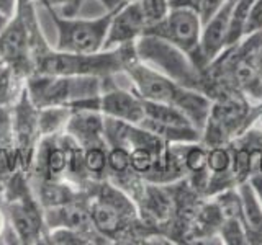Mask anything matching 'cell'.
<instances>
[{"label":"cell","mask_w":262,"mask_h":245,"mask_svg":"<svg viewBox=\"0 0 262 245\" xmlns=\"http://www.w3.org/2000/svg\"><path fill=\"white\" fill-rule=\"evenodd\" d=\"M0 206L5 211L8 224L12 226L20 243H46L45 208L33 191L30 174L20 168L8 178L0 190Z\"/></svg>","instance_id":"cell-3"},{"label":"cell","mask_w":262,"mask_h":245,"mask_svg":"<svg viewBox=\"0 0 262 245\" xmlns=\"http://www.w3.org/2000/svg\"><path fill=\"white\" fill-rule=\"evenodd\" d=\"M135 47L139 61L162 72L164 76L176 80L177 84L193 90H199L202 87L200 69L184 51H180L179 47L172 46L167 41L143 35L135 43Z\"/></svg>","instance_id":"cell-7"},{"label":"cell","mask_w":262,"mask_h":245,"mask_svg":"<svg viewBox=\"0 0 262 245\" xmlns=\"http://www.w3.org/2000/svg\"><path fill=\"white\" fill-rule=\"evenodd\" d=\"M113 12L95 18H79V16H62L56 10L49 12L51 20L56 24V43L54 49L64 53L92 54L105 47V39L108 35V27Z\"/></svg>","instance_id":"cell-6"},{"label":"cell","mask_w":262,"mask_h":245,"mask_svg":"<svg viewBox=\"0 0 262 245\" xmlns=\"http://www.w3.org/2000/svg\"><path fill=\"white\" fill-rule=\"evenodd\" d=\"M46 243H54V245H87L94 243L90 237L76 229L69 227H54L49 229L46 235Z\"/></svg>","instance_id":"cell-20"},{"label":"cell","mask_w":262,"mask_h":245,"mask_svg":"<svg viewBox=\"0 0 262 245\" xmlns=\"http://www.w3.org/2000/svg\"><path fill=\"white\" fill-rule=\"evenodd\" d=\"M233 170V152L228 147H213L208 151V172L213 175H228Z\"/></svg>","instance_id":"cell-21"},{"label":"cell","mask_w":262,"mask_h":245,"mask_svg":"<svg viewBox=\"0 0 262 245\" xmlns=\"http://www.w3.org/2000/svg\"><path fill=\"white\" fill-rule=\"evenodd\" d=\"M45 220L48 231L54 227H69L76 229L87 234L94 243H108L106 239L98 234L94 226L92 214H90V198L89 193L80 196L79 200H74L71 203L61 204V206L46 208L45 209Z\"/></svg>","instance_id":"cell-11"},{"label":"cell","mask_w":262,"mask_h":245,"mask_svg":"<svg viewBox=\"0 0 262 245\" xmlns=\"http://www.w3.org/2000/svg\"><path fill=\"white\" fill-rule=\"evenodd\" d=\"M123 74H126L133 90L143 100L176 106L190 119V122L200 133L207 128L211 116V103L199 90L177 84L176 80L164 76L162 72L139 61L138 54H135L126 62Z\"/></svg>","instance_id":"cell-1"},{"label":"cell","mask_w":262,"mask_h":245,"mask_svg":"<svg viewBox=\"0 0 262 245\" xmlns=\"http://www.w3.org/2000/svg\"><path fill=\"white\" fill-rule=\"evenodd\" d=\"M31 180V178H30ZM33 191L39 200L41 206L54 208L61 204L71 203L74 200H79L80 196L87 194V191L80 190L79 186L71 183L69 180H31Z\"/></svg>","instance_id":"cell-15"},{"label":"cell","mask_w":262,"mask_h":245,"mask_svg":"<svg viewBox=\"0 0 262 245\" xmlns=\"http://www.w3.org/2000/svg\"><path fill=\"white\" fill-rule=\"evenodd\" d=\"M136 54L135 43L102 49L92 54L57 51L49 44L35 61V74L48 76H92L113 77L125 72L126 62Z\"/></svg>","instance_id":"cell-2"},{"label":"cell","mask_w":262,"mask_h":245,"mask_svg":"<svg viewBox=\"0 0 262 245\" xmlns=\"http://www.w3.org/2000/svg\"><path fill=\"white\" fill-rule=\"evenodd\" d=\"M25 88L38 108L69 106L102 93V79L92 76H48L33 74L25 80Z\"/></svg>","instance_id":"cell-5"},{"label":"cell","mask_w":262,"mask_h":245,"mask_svg":"<svg viewBox=\"0 0 262 245\" xmlns=\"http://www.w3.org/2000/svg\"><path fill=\"white\" fill-rule=\"evenodd\" d=\"M226 0H169L170 7H185L200 16L202 24L208 23Z\"/></svg>","instance_id":"cell-19"},{"label":"cell","mask_w":262,"mask_h":245,"mask_svg":"<svg viewBox=\"0 0 262 245\" xmlns=\"http://www.w3.org/2000/svg\"><path fill=\"white\" fill-rule=\"evenodd\" d=\"M82 4H84V0H49V5H51L49 12L56 10L62 16H77Z\"/></svg>","instance_id":"cell-25"},{"label":"cell","mask_w":262,"mask_h":245,"mask_svg":"<svg viewBox=\"0 0 262 245\" xmlns=\"http://www.w3.org/2000/svg\"><path fill=\"white\" fill-rule=\"evenodd\" d=\"M20 0H0V15L4 18L10 20L15 16V13L18 12Z\"/></svg>","instance_id":"cell-26"},{"label":"cell","mask_w":262,"mask_h":245,"mask_svg":"<svg viewBox=\"0 0 262 245\" xmlns=\"http://www.w3.org/2000/svg\"><path fill=\"white\" fill-rule=\"evenodd\" d=\"M259 31H262V0H254L246 18L244 36L257 35Z\"/></svg>","instance_id":"cell-24"},{"label":"cell","mask_w":262,"mask_h":245,"mask_svg":"<svg viewBox=\"0 0 262 245\" xmlns=\"http://www.w3.org/2000/svg\"><path fill=\"white\" fill-rule=\"evenodd\" d=\"M260 111H262V102H260V105L257 106L256 110H252V111H251V113L248 114V116H246V119H244V122H243L241 129H243V131H244V129H248V128H249V126L252 125V121L256 119V116H257V114H259Z\"/></svg>","instance_id":"cell-28"},{"label":"cell","mask_w":262,"mask_h":245,"mask_svg":"<svg viewBox=\"0 0 262 245\" xmlns=\"http://www.w3.org/2000/svg\"><path fill=\"white\" fill-rule=\"evenodd\" d=\"M74 139L66 133L43 136L36 145L31 165V180H64Z\"/></svg>","instance_id":"cell-10"},{"label":"cell","mask_w":262,"mask_h":245,"mask_svg":"<svg viewBox=\"0 0 262 245\" xmlns=\"http://www.w3.org/2000/svg\"><path fill=\"white\" fill-rule=\"evenodd\" d=\"M13 103L15 100H0V147L13 145Z\"/></svg>","instance_id":"cell-22"},{"label":"cell","mask_w":262,"mask_h":245,"mask_svg":"<svg viewBox=\"0 0 262 245\" xmlns=\"http://www.w3.org/2000/svg\"><path fill=\"white\" fill-rule=\"evenodd\" d=\"M237 193L241 198V217L248 240L249 243H262V204L248 180L237 185Z\"/></svg>","instance_id":"cell-16"},{"label":"cell","mask_w":262,"mask_h":245,"mask_svg":"<svg viewBox=\"0 0 262 245\" xmlns=\"http://www.w3.org/2000/svg\"><path fill=\"white\" fill-rule=\"evenodd\" d=\"M23 2H33V4H39V5H43L48 12L51 10V5H49V0H23Z\"/></svg>","instance_id":"cell-31"},{"label":"cell","mask_w":262,"mask_h":245,"mask_svg":"<svg viewBox=\"0 0 262 245\" xmlns=\"http://www.w3.org/2000/svg\"><path fill=\"white\" fill-rule=\"evenodd\" d=\"M123 2H136V0H123Z\"/></svg>","instance_id":"cell-32"},{"label":"cell","mask_w":262,"mask_h":245,"mask_svg":"<svg viewBox=\"0 0 262 245\" xmlns=\"http://www.w3.org/2000/svg\"><path fill=\"white\" fill-rule=\"evenodd\" d=\"M106 154H108V144L90 145L82 149L84 165L92 182L106 178Z\"/></svg>","instance_id":"cell-18"},{"label":"cell","mask_w":262,"mask_h":245,"mask_svg":"<svg viewBox=\"0 0 262 245\" xmlns=\"http://www.w3.org/2000/svg\"><path fill=\"white\" fill-rule=\"evenodd\" d=\"M68 133L82 149L90 145L106 144L105 139V116L98 111L79 110L72 111V116L66 126Z\"/></svg>","instance_id":"cell-14"},{"label":"cell","mask_w":262,"mask_h":245,"mask_svg":"<svg viewBox=\"0 0 262 245\" xmlns=\"http://www.w3.org/2000/svg\"><path fill=\"white\" fill-rule=\"evenodd\" d=\"M248 182L251 183V186H252L254 193H256L259 203L262 204V170L256 172V174H252V175L248 178Z\"/></svg>","instance_id":"cell-27"},{"label":"cell","mask_w":262,"mask_h":245,"mask_svg":"<svg viewBox=\"0 0 262 245\" xmlns=\"http://www.w3.org/2000/svg\"><path fill=\"white\" fill-rule=\"evenodd\" d=\"M105 8H106V12H112V10H117L118 7H121L123 4V0H98Z\"/></svg>","instance_id":"cell-29"},{"label":"cell","mask_w":262,"mask_h":245,"mask_svg":"<svg viewBox=\"0 0 262 245\" xmlns=\"http://www.w3.org/2000/svg\"><path fill=\"white\" fill-rule=\"evenodd\" d=\"M147 23L138 0L136 2H125L113 12L103 49L136 43L144 35Z\"/></svg>","instance_id":"cell-12"},{"label":"cell","mask_w":262,"mask_h":245,"mask_svg":"<svg viewBox=\"0 0 262 245\" xmlns=\"http://www.w3.org/2000/svg\"><path fill=\"white\" fill-rule=\"evenodd\" d=\"M202 20L193 10L185 7H170L162 20L146 27L144 35L161 38L179 47L202 70L205 69L202 56Z\"/></svg>","instance_id":"cell-8"},{"label":"cell","mask_w":262,"mask_h":245,"mask_svg":"<svg viewBox=\"0 0 262 245\" xmlns=\"http://www.w3.org/2000/svg\"><path fill=\"white\" fill-rule=\"evenodd\" d=\"M236 0H226L225 5L213 15V18L203 24L202 31V56L205 65L215 61L220 53L226 47V38L229 30V21H231L233 8Z\"/></svg>","instance_id":"cell-13"},{"label":"cell","mask_w":262,"mask_h":245,"mask_svg":"<svg viewBox=\"0 0 262 245\" xmlns=\"http://www.w3.org/2000/svg\"><path fill=\"white\" fill-rule=\"evenodd\" d=\"M138 4L144 13L147 27L162 20L164 16L167 15V12L170 10L169 0H138Z\"/></svg>","instance_id":"cell-23"},{"label":"cell","mask_w":262,"mask_h":245,"mask_svg":"<svg viewBox=\"0 0 262 245\" xmlns=\"http://www.w3.org/2000/svg\"><path fill=\"white\" fill-rule=\"evenodd\" d=\"M71 116L72 110L69 106H46V108H39L38 119L41 137L64 133Z\"/></svg>","instance_id":"cell-17"},{"label":"cell","mask_w":262,"mask_h":245,"mask_svg":"<svg viewBox=\"0 0 262 245\" xmlns=\"http://www.w3.org/2000/svg\"><path fill=\"white\" fill-rule=\"evenodd\" d=\"M36 21L35 4L20 0L18 12L0 31V62L20 80H27L35 74L31 36Z\"/></svg>","instance_id":"cell-4"},{"label":"cell","mask_w":262,"mask_h":245,"mask_svg":"<svg viewBox=\"0 0 262 245\" xmlns=\"http://www.w3.org/2000/svg\"><path fill=\"white\" fill-rule=\"evenodd\" d=\"M39 108L31 102L27 88H21L20 95L13 103V147L20 160V168L27 174H31L33 157H35L36 145L41 139L39 133Z\"/></svg>","instance_id":"cell-9"},{"label":"cell","mask_w":262,"mask_h":245,"mask_svg":"<svg viewBox=\"0 0 262 245\" xmlns=\"http://www.w3.org/2000/svg\"><path fill=\"white\" fill-rule=\"evenodd\" d=\"M7 224H8L7 214H5V211L2 209V206H0V239H2V235H4V232H5Z\"/></svg>","instance_id":"cell-30"}]
</instances>
